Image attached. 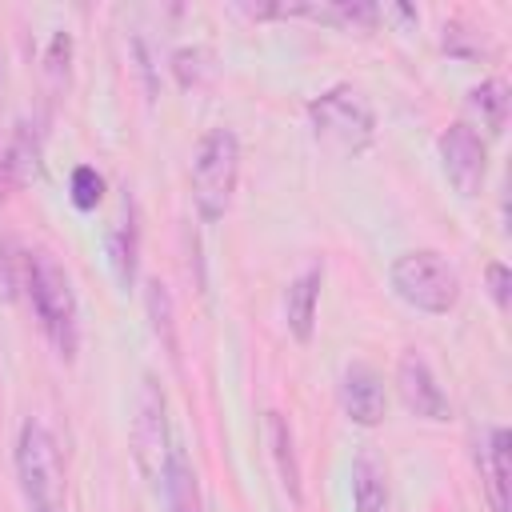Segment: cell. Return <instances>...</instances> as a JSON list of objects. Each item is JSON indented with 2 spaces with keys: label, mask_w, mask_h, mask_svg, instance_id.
Instances as JSON below:
<instances>
[{
  "label": "cell",
  "mask_w": 512,
  "mask_h": 512,
  "mask_svg": "<svg viewBox=\"0 0 512 512\" xmlns=\"http://www.w3.org/2000/svg\"><path fill=\"white\" fill-rule=\"evenodd\" d=\"M480 472H484V492L492 512H512V436L508 428H488L484 452H480Z\"/></svg>",
  "instance_id": "cell-10"
},
{
  "label": "cell",
  "mask_w": 512,
  "mask_h": 512,
  "mask_svg": "<svg viewBox=\"0 0 512 512\" xmlns=\"http://www.w3.org/2000/svg\"><path fill=\"white\" fill-rule=\"evenodd\" d=\"M24 284H28V300L32 312L48 336V344L56 348V356L72 360L76 344H80V308H76V292L68 272L60 268V260L52 252H28L24 256Z\"/></svg>",
  "instance_id": "cell-1"
},
{
  "label": "cell",
  "mask_w": 512,
  "mask_h": 512,
  "mask_svg": "<svg viewBox=\"0 0 512 512\" xmlns=\"http://www.w3.org/2000/svg\"><path fill=\"white\" fill-rule=\"evenodd\" d=\"M320 284H324V268L320 264H308L284 292V320H288V332L304 344L312 340V328H316V304H320Z\"/></svg>",
  "instance_id": "cell-13"
},
{
  "label": "cell",
  "mask_w": 512,
  "mask_h": 512,
  "mask_svg": "<svg viewBox=\"0 0 512 512\" xmlns=\"http://www.w3.org/2000/svg\"><path fill=\"white\" fill-rule=\"evenodd\" d=\"M308 124H312V136L336 156H360L376 136L372 104L352 84H332L328 92L312 96Z\"/></svg>",
  "instance_id": "cell-2"
},
{
  "label": "cell",
  "mask_w": 512,
  "mask_h": 512,
  "mask_svg": "<svg viewBox=\"0 0 512 512\" xmlns=\"http://www.w3.org/2000/svg\"><path fill=\"white\" fill-rule=\"evenodd\" d=\"M240 180V140L232 128H208L192 152V200L196 212L216 224L224 220Z\"/></svg>",
  "instance_id": "cell-3"
},
{
  "label": "cell",
  "mask_w": 512,
  "mask_h": 512,
  "mask_svg": "<svg viewBox=\"0 0 512 512\" xmlns=\"http://www.w3.org/2000/svg\"><path fill=\"white\" fill-rule=\"evenodd\" d=\"M172 68H176V76H180L184 88H200L212 76V52L208 48H180L172 56Z\"/></svg>",
  "instance_id": "cell-18"
},
{
  "label": "cell",
  "mask_w": 512,
  "mask_h": 512,
  "mask_svg": "<svg viewBox=\"0 0 512 512\" xmlns=\"http://www.w3.org/2000/svg\"><path fill=\"white\" fill-rule=\"evenodd\" d=\"M388 508V476L372 452L352 460V512H384Z\"/></svg>",
  "instance_id": "cell-15"
},
{
  "label": "cell",
  "mask_w": 512,
  "mask_h": 512,
  "mask_svg": "<svg viewBox=\"0 0 512 512\" xmlns=\"http://www.w3.org/2000/svg\"><path fill=\"white\" fill-rule=\"evenodd\" d=\"M468 108L480 116V124L492 132V136H500L504 132V124H508V84L504 80H480L476 88H468Z\"/></svg>",
  "instance_id": "cell-16"
},
{
  "label": "cell",
  "mask_w": 512,
  "mask_h": 512,
  "mask_svg": "<svg viewBox=\"0 0 512 512\" xmlns=\"http://www.w3.org/2000/svg\"><path fill=\"white\" fill-rule=\"evenodd\" d=\"M484 284H488V296H492V304L504 312V308H508V296H512V272H508V264L492 260V264L484 268Z\"/></svg>",
  "instance_id": "cell-21"
},
{
  "label": "cell",
  "mask_w": 512,
  "mask_h": 512,
  "mask_svg": "<svg viewBox=\"0 0 512 512\" xmlns=\"http://www.w3.org/2000/svg\"><path fill=\"white\" fill-rule=\"evenodd\" d=\"M148 292H144V308H148V320H152V332H156V340L164 344V352L176 360V312H172V296H168V288L160 284V280H148L144 284Z\"/></svg>",
  "instance_id": "cell-17"
},
{
  "label": "cell",
  "mask_w": 512,
  "mask_h": 512,
  "mask_svg": "<svg viewBox=\"0 0 512 512\" xmlns=\"http://www.w3.org/2000/svg\"><path fill=\"white\" fill-rule=\"evenodd\" d=\"M108 264L120 280V288L136 284V268H140V220H136V200L124 192L120 200V216L108 232Z\"/></svg>",
  "instance_id": "cell-11"
},
{
  "label": "cell",
  "mask_w": 512,
  "mask_h": 512,
  "mask_svg": "<svg viewBox=\"0 0 512 512\" xmlns=\"http://www.w3.org/2000/svg\"><path fill=\"white\" fill-rule=\"evenodd\" d=\"M100 196H104V176H100L92 164H80V168L72 172V204H76L80 212H92V208L100 204Z\"/></svg>",
  "instance_id": "cell-20"
},
{
  "label": "cell",
  "mask_w": 512,
  "mask_h": 512,
  "mask_svg": "<svg viewBox=\"0 0 512 512\" xmlns=\"http://www.w3.org/2000/svg\"><path fill=\"white\" fill-rule=\"evenodd\" d=\"M68 56H72V36L68 32H56L48 52H44V76H48V88L60 92L64 80H68Z\"/></svg>",
  "instance_id": "cell-19"
},
{
  "label": "cell",
  "mask_w": 512,
  "mask_h": 512,
  "mask_svg": "<svg viewBox=\"0 0 512 512\" xmlns=\"http://www.w3.org/2000/svg\"><path fill=\"white\" fill-rule=\"evenodd\" d=\"M264 432H268V456L276 464V480L280 488L292 496V504H300V464H296V444H292V428L280 412L264 416Z\"/></svg>",
  "instance_id": "cell-14"
},
{
  "label": "cell",
  "mask_w": 512,
  "mask_h": 512,
  "mask_svg": "<svg viewBox=\"0 0 512 512\" xmlns=\"http://www.w3.org/2000/svg\"><path fill=\"white\" fill-rule=\"evenodd\" d=\"M132 456L144 476H160V464L168 456V400L156 376L140 380L136 416H132Z\"/></svg>",
  "instance_id": "cell-6"
},
{
  "label": "cell",
  "mask_w": 512,
  "mask_h": 512,
  "mask_svg": "<svg viewBox=\"0 0 512 512\" xmlns=\"http://www.w3.org/2000/svg\"><path fill=\"white\" fill-rule=\"evenodd\" d=\"M16 476L32 512H64V460L44 420H24L16 436Z\"/></svg>",
  "instance_id": "cell-4"
},
{
  "label": "cell",
  "mask_w": 512,
  "mask_h": 512,
  "mask_svg": "<svg viewBox=\"0 0 512 512\" xmlns=\"http://www.w3.org/2000/svg\"><path fill=\"white\" fill-rule=\"evenodd\" d=\"M160 492H164V512H204L200 476L184 448H168L160 464Z\"/></svg>",
  "instance_id": "cell-12"
},
{
  "label": "cell",
  "mask_w": 512,
  "mask_h": 512,
  "mask_svg": "<svg viewBox=\"0 0 512 512\" xmlns=\"http://www.w3.org/2000/svg\"><path fill=\"white\" fill-rule=\"evenodd\" d=\"M392 292L416 308V312H428V316H444L456 308L460 300V276L456 268L432 252V248H412V252H400L392 260Z\"/></svg>",
  "instance_id": "cell-5"
},
{
  "label": "cell",
  "mask_w": 512,
  "mask_h": 512,
  "mask_svg": "<svg viewBox=\"0 0 512 512\" xmlns=\"http://www.w3.org/2000/svg\"><path fill=\"white\" fill-rule=\"evenodd\" d=\"M340 408H344V416H348L352 424H360V428H372V424L384 420L388 400H384V384H380L376 368H368L364 360H352V364L340 372Z\"/></svg>",
  "instance_id": "cell-9"
},
{
  "label": "cell",
  "mask_w": 512,
  "mask_h": 512,
  "mask_svg": "<svg viewBox=\"0 0 512 512\" xmlns=\"http://www.w3.org/2000/svg\"><path fill=\"white\" fill-rule=\"evenodd\" d=\"M0 172H4V160H0Z\"/></svg>",
  "instance_id": "cell-22"
},
{
  "label": "cell",
  "mask_w": 512,
  "mask_h": 512,
  "mask_svg": "<svg viewBox=\"0 0 512 512\" xmlns=\"http://www.w3.org/2000/svg\"><path fill=\"white\" fill-rule=\"evenodd\" d=\"M440 164H444V172L460 196H476L484 188V176H488V148H484L480 132L464 120L448 124L440 132Z\"/></svg>",
  "instance_id": "cell-7"
},
{
  "label": "cell",
  "mask_w": 512,
  "mask_h": 512,
  "mask_svg": "<svg viewBox=\"0 0 512 512\" xmlns=\"http://www.w3.org/2000/svg\"><path fill=\"white\" fill-rule=\"evenodd\" d=\"M396 392H400L404 408L420 420H448V412H452L444 388L436 384V376L420 352H404L396 360Z\"/></svg>",
  "instance_id": "cell-8"
}]
</instances>
